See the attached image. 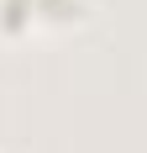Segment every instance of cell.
Returning <instances> with one entry per match:
<instances>
[{
	"label": "cell",
	"instance_id": "6da1fadb",
	"mask_svg": "<svg viewBox=\"0 0 147 153\" xmlns=\"http://www.w3.org/2000/svg\"><path fill=\"white\" fill-rule=\"evenodd\" d=\"M84 16V0H0V32H32V27H68Z\"/></svg>",
	"mask_w": 147,
	"mask_h": 153
}]
</instances>
